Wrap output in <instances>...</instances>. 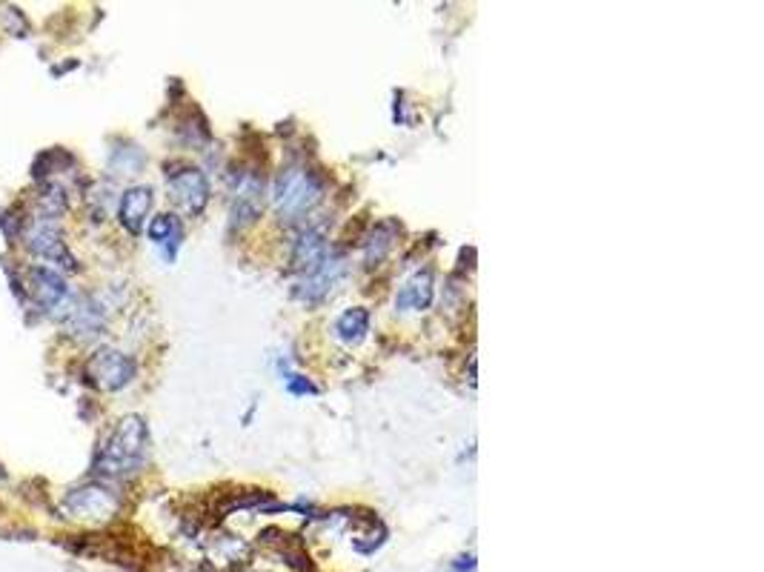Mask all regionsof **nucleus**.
Segmentation results:
<instances>
[{"label": "nucleus", "mask_w": 764, "mask_h": 572, "mask_svg": "<svg viewBox=\"0 0 764 572\" xmlns=\"http://www.w3.org/2000/svg\"><path fill=\"white\" fill-rule=\"evenodd\" d=\"M146 447H149V429H146L144 418L138 415H126L118 421V427L112 429L109 441H106L95 470L106 475V478H124L138 472V467L144 464Z\"/></svg>", "instance_id": "f257e3e1"}, {"label": "nucleus", "mask_w": 764, "mask_h": 572, "mask_svg": "<svg viewBox=\"0 0 764 572\" xmlns=\"http://www.w3.org/2000/svg\"><path fill=\"white\" fill-rule=\"evenodd\" d=\"M324 181L318 172H312L310 166L292 164L287 169H281L275 189H272V201L281 218L295 221L304 218L307 212H312L315 206L324 201Z\"/></svg>", "instance_id": "f03ea898"}, {"label": "nucleus", "mask_w": 764, "mask_h": 572, "mask_svg": "<svg viewBox=\"0 0 764 572\" xmlns=\"http://www.w3.org/2000/svg\"><path fill=\"white\" fill-rule=\"evenodd\" d=\"M63 510L69 512L75 521L104 524L109 518H115V512L121 510V498L109 487L86 484V487H78V490H72L63 498Z\"/></svg>", "instance_id": "7ed1b4c3"}, {"label": "nucleus", "mask_w": 764, "mask_h": 572, "mask_svg": "<svg viewBox=\"0 0 764 572\" xmlns=\"http://www.w3.org/2000/svg\"><path fill=\"white\" fill-rule=\"evenodd\" d=\"M166 189H169L172 201L192 218L207 209L209 181L198 166H178L175 172H166Z\"/></svg>", "instance_id": "20e7f679"}, {"label": "nucleus", "mask_w": 764, "mask_h": 572, "mask_svg": "<svg viewBox=\"0 0 764 572\" xmlns=\"http://www.w3.org/2000/svg\"><path fill=\"white\" fill-rule=\"evenodd\" d=\"M135 361L124 355V352H118V349H98L92 358H89V364H86V375H89V381L95 384L98 389H106V392H118V389H124L132 378H135Z\"/></svg>", "instance_id": "39448f33"}, {"label": "nucleus", "mask_w": 764, "mask_h": 572, "mask_svg": "<svg viewBox=\"0 0 764 572\" xmlns=\"http://www.w3.org/2000/svg\"><path fill=\"white\" fill-rule=\"evenodd\" d=\"M344 275H347V261L341 255H327L312 272L304 275L301 284L295 286V298L304 304H321Z\"/></svg>", "instance_id": "423d86ee"}, {"label": "nucleus", "mask_w": 764, "mask_h": 572, "mask_svg": "<svg viewBox=\"0 0 764 572\" xmlns=\"http://www.w3.org/2000/svg\"><path fill=\"white\" fill-rule=\"evenodd\" d=\"M261 209H264V178L244 175L241 184L235 186V198H232V226L244 229L255 224L261 218Z\"/></svg>", "instance_id": "0eeeda50"}, {"label": "nucleus", "mask_w": 764, "mask_h": 572, "mask_svg": "<svg viewBox=\"0 0 764 572\" xmlns=\"http://www.w3.org/2000/svg\"><path fill=\"white\" fill-rule=\"evenodd\" d=\"M152 189L149 186H132L126 189L124 198H121V206H118V221L124 226L126 232L132 235H141L146 226V218L152 212Z\"/></svg>", "instance_id": "6e6552de"}, {"label": "nucleus", "mask_w": 764, "mask_h": 572, "mask_svg": "<svg viewBox=\"0 0 764 572\" xmlns=\"http://www.w3.org/2000/svg\"><path fill=\"white\" fill-rule=\"evenodd\" d=\"M26 286H29V295L35 298V304L43 309L58 307L66 298V281L49 266H32Z\"/></svg>", "instance_id": "1a4fd4ad"}, {"label": "nucleus", "mask_w": 764, "mask_h": 572, "mask_svg": "<svg viewBox=\"0 0 764 572\" xmlns=\"http://www.w3.org/2000/svg\"><path fill=\"white\" fill-rule=\"evenodd\" d=\"M433 298V272H430V269H421V272H415L413 278L401 286V292L395 295V309H401V312H410V309H413V312H421V309H430Z\"/></svg>", "instance_id": "9d476101"}, {"label": "nucleus", "mask_w": 764, "mask_h": 572, "mask_svg": "<svg viewBox=\"0 0 764 572\" xmlns=\"http://www.w3.org/2000/svg\"><path fill=\"white\" fill-rule=\"evenodd\" d=\"M327 238H324V229L315 226V229H307L298 241H295V249H292V266L301 269L304 275L312 272L315 266L321 264L327 258Z\"/></svg>", "instance_id": "9b49d317"}, {"label": "nucleus", "mask_w": 764, "mask_h": 572, "mask_svg": "<svg viewBox=\"0 0 764 572\" xmlns=\"http://www.w3.org/2000/svg\"><path fill=\"white\" fill-rule=\"evenodd\" d=\"M149 241L155 246H161L166 261H172V258H175V249L184 241V226H181V221H178L175 215H158V218H152V224H149Z\"/></svg>", "instance_id": "f8f14e48"}, {"label": "nucleus", "mask_w": 764, "mask_h": 572, "mask_svg": "<svg viewBox=\"0 0 764 572\" xmlns=\"http://www.w3.org/2000/svg\"><path fill=\"white\" fill-rule=\"evenodd\" d=\"M398 232H401V224H395V221H381V224L372 229V235L367 238V244H364L367 266H378L387 258V252L393 249Z\"/></svg>", "instance_id": "ddd939ff"}, {"label": "nucleus", "mask_w": 764, "mask_h": 572, "mask_svg": "<svg viewBox=\"0 0 764 572\" xmlns=\"http://www.w3.org/2000/svg\"><path fill=\"white\" fill-rule=\"evenodd\" d=\"M335 332H338V338L344 341V344H361L364 338H367V332H370V312L364 307H352L347 309L338 321H335Z\"/></svg>", "instance_id": "4468645a"}, {"label": "nucleus", "mask_w": 764, "mask_h": 572, "mask_svg": "<svg viewBox=\"0 0 764 572\" xmlns=\"http://www.w3.org/2000/svg\"><path fill=\"white\" fill-rule=\"evenodd\" d=\"M287 389L295 392V395H315V392H318V387H312L310 381L301 378V375H290V378H287Z\"/></svg>", "instance_id": "2eb2a0df"}]
</instances>
